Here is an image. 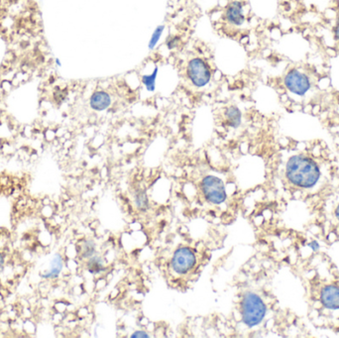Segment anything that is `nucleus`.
<instances>
[{"label": "nucleus", "mask_w": 339, "mask_h": 338, "mask_svg": "<svg viewBox=\"0 0 339 338\" xmlns=\"http://www.w3.org/2000/svg\"><path fill=\"white\" fill-rule=\"evenodd\" d=\"M286 174L292 184L308 188L318 182L320 176V170L318 164L310 158L296 155L288 161Z\"/></svg>", "instance_id": "f257e3e1"}, {"label": "nucleus", "mask_w": 339, "mask_h": 338, "mask_svg": "<svg viewBox=\"0 0 339 338\" xmlns=\"http://www.w3.org/2000/svg\"><path fill=\"white\" fill-rule=\"evenodd\" d=\"M241 314L243 322L252 328L258 326L266 314V306L259 296L253 292H247L242 300Z\"/></svg>", "instance_id": "f03ea898"}, {"label": "nucleus", "mask_w": 339, "mask_h": 338, "mask_svg": "<svg viewBox=\"0 0 339 338\" xmlns=\"http://www.w3.org/2000/svg\"><path fill=\"white\" fill-rule=\"evenodd\" d=\"M202 188L208 200L218 204L226 200V192L222 180L214 176H208L202 180Z\"/></svg>", "instance_id": "7ed1b4c3"}, {"label": "nucleus", "mask_w": 339, "mask_h": 338, "mask_svg": "<svg viewBox=\"0 0 339 338\" xmlns=\"http://www.w3.org/2000/svg\"><path fill=\"white\" fill-rule=\"evenodd\" d=\"M188 76L190 82L198 88L206 86L210 80V70L202 58H192L188 66Z\"/></svg>", "instance_id": "20e7f679"}, {"label": "nucleus", "mask_w": 339, "mask_h": 338, "mask_svg": "<svg viewBox=\"0 0 339 338\" xmlns=\"http://www.w3.org/2000/svg\"><path fill=\"white\" fill-rule=\"evenodd\" d=\"M286 88L296 96H304L310 88V80L306 74L298 70H290L284 80Z\"/></svg>", "instance_id": "39448f33"}, {"label": "nucleus", "mask_w": 339, "mask_h": 338, "mask_svg": "<svg viewBox=\"0 0 339 338\" xmlns=\"http://www.w3.org/2000/svg\"><path fill=\"white\" fill-rule=\"evenodd\" d=\"M196 264V256L194 252L188 247L178 249L172 257V269L178 274H186L190 271Z\"/></svg>", "instance_id": "423d86ee"}, {"label": "nucleus", "mask_w": 339, "mask_h": 338, "mask_svg": "<svg viewBox=\"0 0 339 338\" xmlns=\"http://www.w3.org/2000/svg\"><path fill=\"white\" fill-rule=\"evenodd\" d=\"M320 300L330 310H339V288L336 286H326L322 292Z\"/></svg>", "instance_id": "0eeeda50"}, {"label": "nucleus", "mask_w": 339, "mask_h": 338, "mask_svg": "<svg viewBox=\"0 0 339 338\" xmlns=\"http://www.w3.org/2000/svg\"><path fill=\"white\" fill-rule=\"evenodd\" d=\"M226 20L232 25H242L245 20L242 3L239 1H234L229 4L226 9Z\"/></svg>", "instance_id": "6e6552de"}, {"label": "nucleus", "mask_w": 339, "mask_h": 338, "mask_svg": "<svg viewBox=\"0 0 339 338\" xmlns=\"http://www.w3.org/2000/svg\"><path fill=\"white\" fill-rule=\"evenodd\" d=\"M90 106L92 110H98V112H102L110 108L112 104V98L110 96L104 92V90H98L96 92L92 98H90Z\"/></svg>", "instance_id": "1a4fd4ad"}, {"label": "nucleus", "mask_w": 339, "mask_h": 338, "mask_svg": "<svg viewBox=\"0 0 339 338\" xmlns=\"http://www.w3.org/2000/svg\"><path fill=\"white\" fill-rule=\"evenodd\" d=\"M241 112L238 108L232 106L226 108V122L230 127L237 128L241 124Z\"/></svg>", "instance_id": "9d476101"}, {"label": "nucleus", "mask_w": 339, "mask_h": 338, "mask_svg": "<svg viewBox=\"0 0 339 338\" xmlns=\"http://www.w3.org/2000/svg\"><path fill=\"white\" fill-rule=\"evenodd\" d=\"M62 269V259L58 254H56L52 261L50 271L45 275H42V277L45 279H55L60 275Z\"/></svg>", "instance_id": "9b49d317"}, {"label": "nucleus", "mask_w": 339, "mask_h": 338, "mask_svg": "<svg viewBox=\"0 0 339 338\" xmlns=\"http://www.w3.org/2000/svg\"><path fill=\"white\" fill-rule=\"evenodd\" d=\"M88 270L92 274H98L104 269V260L100 257H92L88 262Z\"/></svg>", "instance_id": "f8f14e48"}, {"label": "nucleus", "mask_w": 339, "mask_h": 338, "mask_svg": "<svg viewBox=\"0 0 339 338\" xmlns=\"http://www.w3.org/2000/svg\"><path fill=\"white\" fill-rule=\"evenodd\" d=\"M96 252V244L92 240H86L80 246V256L82 258H90Z\"/></svg>", "instance_id": "ddd939ff"}, {"label": "nucleus", "mask_w": 339, "mask_h": 338, "mask_svg": "<svg viewBox=\"0 0 339 338\" xmlns=\"http://www.w3.org/2000/svg\"><path fill=\"white\" fill-rule=\"evenodd\" d=\"M157 72H158V68H156L155 70L151 74L143 76L142 78V82L149 92H153L155 90V80L157 78Z\"/></svg>", "instance_id": "4468645a"}, {"label": "nucleus", "mask_w": 339, "mask_h": 338, "mask_svg": "<svg viewBox=\"0 0 339 338\" xmlns=\"http://www.w3.org/2000/svg\"><path fill=\"white\" fill-rule=\"evenodd\" d=\"M164 31V26H159L157 27V29L154 31L153 35H152V38L150 40V43H149V49L152 50L155 48V46L157 45L158 41L160 40L161 36H162V33Z\"/></svg>", "instance_id": "2eb2a0df"}, {"label": "nucleus", "mask_w": 339, "mask_h": 338, "mask_svg": "<svg viewBox=\"0 0 339 338\" xmlns=\"http://www.w3.org/2000/svg\"><path fill=\"white\" fill-rule=\"evenodd\" d=\"M136 202H137V206L140 210H146L148 208V200H147V196H146L145 192H140L137 194Z\"/></svg>", "instance_id": "dca6fc26"}, {"label": "nucleus", "mask_w": 339, "mask_h": 338, "mask_svg": "<svg viewBox=\"0 0 339 338\" xmlns=\"http://www.w3.org/2000/svg\"><path fill=\"white\" fill-rule=\"evenodd\" d=\"M178 37H172L169 41H168V43H167L169 49H174V48L178 47Z\"/></svg>", "instance_id": "f3484780"}, {"label": "nucleus", "mask_w": 339, "mask_h": 338, "mask_svg": "<svg viewBox=\"0 0 339 338\" xmlns=\"http://www.w3.org/2000/svg\"><path fill=\"white\" fill-rule=\"evenodd\" d=\"M334 34L336 40L339 41V17L338 18V21H336V27H334Z\"/></svg>", "instance_id": "a211bd4d"}, {"label": "nucleus", "mask_w": 339, "mask_h": 338, "mask_svg": "<svg viewBox=\"0 0 339 338\" xmlns=\"http://www.w3.org/2000/svg\"><path fill=\"white\" fill-rule=\"evenodd\" d=\"M132 338H148V336L143 332H137L132 336Z\"/></svg>", "instance_id": "6ab92c4d"}, {"label": "nucleus", "mask_w": 339, "mask_h": 338, "mask_svg": "<svg viewBox=\"0 0 339 338\" xmlns=\"http://www.w3.org/2000/svg\"><path fill=\"white\" fill-rule=\"evenodd\" d=\"M3 266H4V257L0 252V272L3 270Z\"/></svg>", "instance_id": "aec40b11"}, {"label": "nucleus", "mask_w": 339, "mask_h": 338, "mask_svg": "<svg viewBox=\"0 0 339 338\" xmlns=\"http://www.w3.org/2000/svg\"><path fill=\"white\" fill-rule=\"evenodd\" d=\"M336 216H338V218L339 220V206H338V208H336Z\"/></svg>", "instance_id": "412c9836"}]
</instances>
